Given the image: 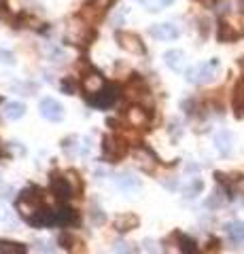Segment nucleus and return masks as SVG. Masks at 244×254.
Here are the masks:
<instances>
[{
  "mask_svg": "<svg viewBox=\"0 0 244 254\" xmlns=\"http://www.w3.org/2000/svg\"><path fill=\"white\" fill-rule=\"evenodd\" d=\"M15 206H17V212L28 220L32 214H36L43 208L41 189H36V186H28V189H24V191L19 193Z\"/></svg>",
  "mask_w": 244,
  "mask_h": 254,
  "instance_id": "nucleus-1",
  "label": "nucleus"
},
{
  "mask_svg": "<svg viewBox=\"0 0 244 254\" xmlns=\"http://www.w3.org/2000/svg\"><path fill=\"white\" fill-rule=\"evenodd\" d=\"M219 66H221V62L217 57H212L210 62H204V64H197V66H194V68H189L187 72H185V79H187L189 83H195V85L212 83Z\"/></svg>",
  "mask_w": 244,
  "mask_h": 254,
  "instance_id": "nucleus-2",
  "label": "nucleus"
},
{
  "mask_svg": "<svg viewBox=\"0 0 244 254\" xmlns=\"http://www.w3.org/2000/svg\"><path fill=\"white\" fill-rule=\"evenodd\" d=\"M121 98V89L119 85L115 83H106L104 89H100L98 93L94 95H87V102H90V106H96V108H108L113 106V104Z\"/></svg>",
  "mask_w": 244,
  "mask_h": 254,
  "instance_id": "nucleus-3",
  "label": "nucleus"
},
{
  "mask_svg": "<svg viewBox=\"0 0 244 254\" xmlns=\"http://www.w3.org/2000/svg\"><path fill=\"white\" fill-rule=\"evenodd\" d=\"M39 113L43 119H47V121L57 123L64 119V106L55 98H43L39 104Z\"/></svg>",
  "mask_w": 244,
  "mask_h": 254,
  "instance_id": "nucleus-4",
  "label": "nucleus"
},
{
  "mask_svg": "<svg viewBox=\"0 0 244 254\" xmlns=\"http://www.w3.org/2000/svg\"><path fill=\"white\" fill-rule=\"evenodd\" d=\"M51 193L60 199V201H68L72 195H75V189H72L70 180L64 174H51Z\"/></svg>",
  "mask_w": 244,
  "mask_h": 254,
  "instance_id": "nucleus-5",
  "label": "nucleus"
},
{
  "mask_svg": "<svg viewBox=\"0 0 244 254\" xmlns=\"http://www.w3.org/2000/svg\"><path fill=\"white\" fill-rule=\"evenodd\" d=\"M115 39H117V42H119V47L123 51H128V53H132V55H143L145 53V44H143V41H140L136 34L121 32V30H119V32L115 34Z\"/></svg>",
  "mask_w": 244,
  "mask_h": 254,
  "instance_id": "nucleus-6",
  "label": "nucleus"
},
{
  "mask_svg": "<svg viewBox=\"0 0 244 254\" xmlns=\"http://www.w3.org/2000/svg\"><path fill=\"white\" fill-rule=\"evenodd\" d=\"M102 151H104V157L108 161H117L128 153V144L119 138H113V136H106L104 138V144H102Z\"/></svg>",
  "mask_w": 244,
  "mask_h": 254,
  "instance_id": "nucleus-7",
  "label": "nucleus"
},
{
  "mask_svg": "<svg viewBox=\"0 0 244 254\" xmlns=\"http://www.w3.org/2000/svg\"><path fill=\"white\" fill-rule=\"evenodd\" d=\"M81 87H83V91L87 95H94V93H98L100 89L106 87V81L98 70H90L87 74L81 77Z\"/></svg>",
  "mask_w": 244,
  "mask_h": 254,
  "instance_id": "nucleus-8",
  "label": "nucleus"
},
{
  "mask_svg": "<svg viewBox=\"0 0 244 254\" xmlns=\"http://www.w3.org/2000/svg\"><path fill=\"white\" fill-rule=\"evenodd\" d=\"M28 222H30L32 227H53V225H57V216H55V212L51 210V208L43 206L39 212L32 214L30 218H28Z\"/></svg>",
  "mask_w": 244,
  "mask_h": 254,
  "instance_id": "nucleus-9",
  "label": "nucleus"
},
{
  "mask_svg": "<svg viewBox=\"0 0 244 254\" xmlns=\"http://www.w3.org/2000/svg\"><path fill=\"white\" fill-rule=\"evenodd\" d=\"M149 32H151L153 39H157V41H174V39H179V28H176L174 24H170V21L151 26Z\"/></svg>",
  "mask_w": 244,
  "mask_h": 254,
  "instance_id": "nucleus-10",
  "label": "nucleus"
},
{
  "mask_svg": "<svg viewBox=\"0 0 244 254\" xmlns=\"http://www.w3.org/2000/svg\"><path fill=\"white\" fill-rule=\"evenodd\" d=\"M115 4V0H90L85 6H83V11H81V15H85V17H100V15H104L110 6Z\"/></svg>",
  "mask_w": 244,
  "mask_h": 254,
  "instance_id": "nucleus-11",
  "label": "nucleus"
},
{
  "mask_svg": "<svg viewBox=\"0 0 244 254\" xmlns=\"http://www.w3.org/2000/svg\"><path fill=\"white\" fill-rule=\"evenodd\" d=\"M164 62L170 70H174V72H181L183 70V66H185V53L181 49H170L164 53Z\"/></svg>",
  "mask_w": 244,
  "mask_h": 254,
  "instance_id": "nucleus-12",
  "label": "nucleus"
},
{
  "mask_svg": "<svg viewBox=\"0 0 244 254\" xmlns=\"http://www.w3.org/2000/svg\"><path fill=\"white\" fill-rule=\"evenodd\" d=\"M244 32L242 30H236L232 24H229V21H221L219 24V41L221 42H232V41H236L238 39V36H242Z\"/></svg>",
  "mask_w": 244,
  "mask_h": 254,
  "instance_id": "nucleus-13",
  "label": "nucleus"
},
{
  "mask_svg": "<svg viewBox=\"0 0 244 254\" xmlns=\"http://www.w3.org/2000/svg\"><path fill=\"white\" fill-rule=\"evenodd\" d=\"M232 144H234V142H232V133L225 131V129L219 131L217 136H214V146H217V151L223 157H227L229 153H232Z\"/></svg>",
  "mask_w": 244,
  "mask_h": 254,
  "instance_id": "nucleus-14",
  "label": "nucleus"
},
{
  "mask_svg": "<svg viewBox=\"0 0 244 254\" xmlns=\"http://www.w3.org/2000/svg\"><path fill=\"white\" fill-rule=\"evenodd\" d=\"M128 119L134 127H145L146 123H149V113H146L143 106H132L128 110Z\"/></svg>",
  "mask_w": 244,
  "mask_h": 254,
  "instance_id": "nucleus-15",
  "label": "nucleus"
},
{
  "mask_svg": "<svg viewBox=\"0 0 244 254\" xmlns=\"http://www.w3.org/2000/svg\"><path fill=\"white\" fill-rule=\"evenodd\" d=\"M26 115V104L24 102H6L4 104V117L9 121H17Z\"/></svg>",
  "mask_w": 244,
  "mask_h": 254,
  "instance_id": "nucleus-16",
  "label": "nucleus"
},
{
  "mask_svg": "<svg viewBox=\"0 0 244 254\" xmlns=\"http://www.w3.org/2000/svg\"><path fill=\"white\" fill-rule=\"evenodd\" d=\"M225 233L234 244H242L244 242V222H227L225 225Z\"/></svg>",
  "mask_w": 244,
  "mask_h": 254,
  "instance_id": "nucleus-17",
  "label": "nucleus"
},
{
  "mask_svg": "<svg viewBox=\"0 0 244 254\" xmlns=\"http://www.w3.org/2000/svg\"><path fill=\"white\" fill-rule=\"evenodd\" d=\"M115 184L119 186V189H123V191H136V189H140V180L136 176H132V174L115 176Z\"/></svg>",
  "mask_w": 244,
  "mask_h": 254,
  "instance_id": "nucleus-18",
  "label": "nucleus"
},
{
  "mask_svg": "<svg viewBox=\"0 0 244 254\" xmlns=\"http://www.w3.org/2000/svg\"><path fill=\"white\" fill-rule=\"evenodd\" d=\"M55 216H57V225H64V227L75 225L77 222V212L72 210V208H68V206H62L60 210L55 212Z\"/></svg>",
  "mask_w": 244,
  "mask_h": 254,
  "instance_id": "nucleus-19",
  "label": "nucleus"
},
{
  "mask_svg": "<svg viewBox=\"0 0 244 254\" xmlns=\"http://www.w3.org/2000/svg\"><path fill=\"white\" fill-rule=\"evenodd\" d=\"M138 225V218L134 214H123V216H117L115 218V229L121 231V233H125V231L134 229Z\"/></svg>",
  "mask_w": 244,
  "mask_h": 254,
  "instance_id": "nucleus-20",
  "label": "nucleus"
},
{
  "mask_svg": "<svg viewBox=\"0 0 244 254\" xmlns=\"http://www.w3.org/2000/svg\"><path fill=\"white\" fill-rule=\"evenodd\" d=\"M0 254H28V248L24 244H17V242L0 240Z\"/></svg>",
  "mask_w": 244,
  "mask_h": 254,
  "instance_id": "nucleus-21",
  "label": "nucleus"
},
{
  "mask_svg": "<svg viewBox=\"0 0 244 254\" xmlns=\"http://www.w3.org/2000/svg\"><path fill=\"white\" fill-rule=\"evenodd\" d=\"M179 244H181V252L183 254H199L197 244L187 235H179Z\"/></svg>",
  "mask_w": 244,
  "mask_h": 254,
  "instance_id": "nucleus-22",
  "label": "nucleus"
},
{
  "mask_svg": "<svg viewBox=\"0 0 244 254\" xmlns=\"http://www.w3.org/2000/svg\"><path fill=\"white\" fill-rule=\"evenodd\" d=\"M202 189H204V182L199 180V178H195V180L191 182L187 189H185V197H187V199H194L195 195H199V193H202Z\"/></svg>",
  "mask_w": 244,
  "mask_h": 254,
  "instance_id": "nucleus-23",
  "label": "nucleus"
},
{
  "mask_svg": "<svg viewBox=\"0 0 244 254\" xmlns=\"http://www.w3.org/2000/svg\"><path fill=\"white\" fill-rule=\"evenodd\" d=\"M60 87H62V91L68 93V95H75L77 93V81L75 79H64L62 83H60Z\"/></svg>",
  "mask_w": 244,
  "mask_h": 254,
  "instance_id": "nucleus-24",
  "label": "nucleus"
},
{
  "mask_svg": "<svg viewBox=\"0 0 244 254\" xmlns=\"http://www.w3.org/2000/svg\"><path fill=\"white\" fill-rule=\"evenodd\" d=\"M34 250L39 252V254H55V248L51 244H47V242H36Z\"/></svg>",
  "mask_w": 244,
  "mask_h": 254,
  "instance_id": "nucleus-25",
  "label": "nucleus"
},
{
  "mask_svg": "<svg viewBox=\"0 0 244 254\" xmlns=\"http://www.w3.org/2000/svg\"><path fill=\"white\" fill-rule=\"evenodd\" d=\"M104 220H106L104 212H102L100 208H94V210H92V222H94V225H102Z\"/></svg>",
  "mask_w": 244,
  "mask_h": 254,
  "instance_id": "nucleus-26",
  "label": "nucleus"
},
{
  "mask_svg": "<svg viewBox=\"0 0 244 254\" xmlns=\"http://www.w3.org/2000/svg\"><path fill=\"white\" fill-rule=\"evenodd\" d=\"M115 252L117 254H134V248H132L130 244H125V242H117L115 244Z\"/></svg>",
  "mask_w": 244,
  "mask_h": 254,
  "instance_id": "nucleus-27",
  "label": "nucleus"
},
{
  "mask_svg": "<svg viewBox=\"0 0 244 254\" xmlns=\"http://www.w3.org/2000/svg\"><path fill=\"white\" fill-rule=\"evenodd\" d=\"M138 2L143 6H146L149 11H161V6H159L157 0H138Z\"/></svg>",
  "mask_w": 244,
  "mask_h": 254,
  "instance_id": "nucleus-28",
  "label": "nucleus"
},
{
  "mask_svg": "<svg viewBox=\"0 0 244 254\" xmlns=\"http://www.w3.org/2000/svg\"><path fill=\"white\" fill-rule=\"evenodd\" d=\"M0 59H2L4 64H15V55H13L11 51H2V49H0Z\"/></svg>",
  "mask_w": 244,
  "mask_h": 254,
  "instance_id": "nucleus-29",
  "label": "nucleus"
},
{
  "mask_svg": "<svg viewBox=\"0 0 244 254\" xmlns=\"http://www.w3.org/2000/svg\"><path fill=\"white\" fill-rule=\"evenodd\" d=\"M9 208H6V204H4V201H0V220H6V218H9Z\"/></svg>",
  "mask_w": 244,
  "mask_h": 254,
  "instance_id": "nucleus-30",
  "label": "nucleus"
},
{
  "mask_svg": "<svg viewBox=\"0 0 244 254\" xmlns=\"http://www.w3.org/2000/svg\"><path fill=\"white\" fill-rule=\"evenodd\" d=\"M145 246H146V250H149L151 254H157V248H155V244H153V242L146 240V242H145Z\"/></svg>",
  "mask_w": 244,
  "mask_h": 254,
  "instance_id": "nucleus-31",
  "label": "nucleus"
},
{
  "mask_svg": "<svg viewBox=\"0 0 244 254\" xmlns=\"http://www.w3.org/2000/svg\"><path fill=\"white\" fill-rule=\"evenodd\" d=\"M159 2V6L164 9V6H170V4H174V0H157Z\"/></svg>",
  "mask_w": 244,
  "mask_h": 254,
  "instance_id": "nucleus-32",
  "label": "nucleus"
},
{
  "mask_svg": "<svg viewBox=\"0 0 244 254\" xmlns=\"http://www.w3.org/2000/svg\"><path fill=\"white\" fill-rule=\"evenodd\" d=\"M202 2H204V4H212V2H214V0H202Z\"/></svg>",
  "mask_w": 244,
  "mask_h": 254,
  "instance_id": "nucleus-33",
  "label": "nucleus"
}]
</instances>
